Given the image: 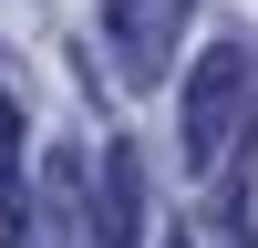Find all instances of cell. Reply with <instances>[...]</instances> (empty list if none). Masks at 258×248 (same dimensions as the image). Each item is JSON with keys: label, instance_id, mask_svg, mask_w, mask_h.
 <instances>
[{"label": "cell", "instance_id": "6da1fadb", "mask_svg": "<svg viewBox=\"0 0 258 248\" xmlns=\"http://www.w3.org/2000/svg\"><path fill=\"white\" fill-rule=\"evenodd\" d=\"M248 41H217V52H197V73H186V114H176V135H186V165L197 176H217L227 155H238V114H248Z\"/></svg>", "mask_w": 258, "mask_h": 248}, {"label": "cell", "instance_id": "7a4b0ae2", "mask_svg": "<svg viewBox=\"0 0 258 248\" xmlns=\"http://www.w3.org/2000/svg\"><path fill=\"white\" fill-rule=\"evenodd\" d=\"M186 11L197 0H103V52H114V73L135 83H165V62H176V41H186Z\"/></svg>", "mask_w": 258, "mask_h": 248}, {"label": "cell", "instance_id": "3957f363", "mask_svg": "<svg viewBox=\"0 0 258 248\" xmlns=\"http://www.w3.org/2000/svg\"><path fill=\"white\" fill-rule=\"evenodd\" d=\"M21 248H93V207H83V155H41V197Z\"/></svg>", "mask_w": 258, "mask_h": 248}, {"label": "cell", "instance_id": "277c9868", "mask_svg": "<svg viewBox=\"0 0 258 248\" xmlns=\"http://www.w3.org/2000/svg\"><path fill=\"white\" fill-rule=\"evenodd\" d=\"M145 238V155L114 145L103 155V207H93V248H135Z\"/></svg>", "mask_w": 258, "mask_h": 248}, {"label": "cell", "instance_id": "5b68a950", "mask_svg": "<svg viewBox=\"0 0 258 248\" xmlns=\"http://www.w3.org/2000/svg\"><path fill=\"white\" fill-rule=\"evenodd\" d=\"M31 197H21V93H0V248H21Z\"/></svg>", "mask_w": 258, "mask_h": 248}, {"label": "cell", "instance_id": "8992f818", "mask_svg": "<svg viewBox=\"0 0 258 248\" xmlns=\"http://www.w3.org/2000/svg\"><path fill=\"white\" fill-rule=\"evenodd\" d=\"M165 248H197V238H186V227H176V238H165Z\"/></svg>", "mask_w": 258, "mask_h": 248}]
</instances>
